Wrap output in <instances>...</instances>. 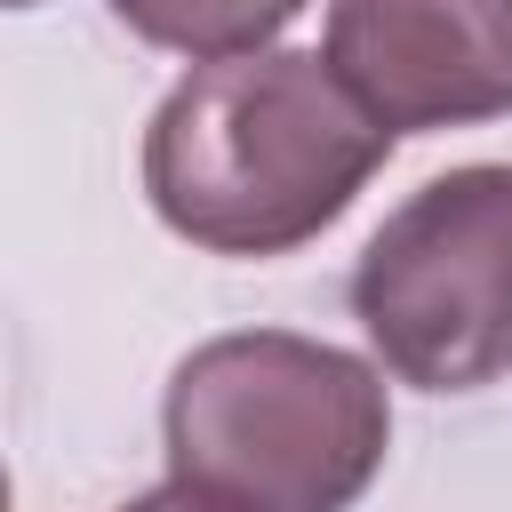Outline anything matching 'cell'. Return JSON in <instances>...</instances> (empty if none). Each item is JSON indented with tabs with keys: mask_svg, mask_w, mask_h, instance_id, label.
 <instances>
[{
	"mask_svg": "<svg viewBox=\"0 0 512 512\" xmlns=\"http://www.w3.org/2000/svg\"><path fill=\"white\" fill-rule=\"evenodd\" d=\"M392 128L312 48L216 56L144 128L160 224L208 256H288L320 240L384 168Z\"/></svg>",
	"mask_w": 512,
	"mask_h": 512,
	"instance_id": "6da1fadb",
	"label": "cell"
},
{
	"mask_svg": "<svg viewBox=\"0 0 512 512\" xmlns=\"http://www.w3.org/2000/svg\"><path fill=\"white\" fill-rule=\"evenodd\" d=\"M168 480L232 512H352L392 448L384 376L296 328L208 336L160 400Z\"/></svg>",
	"mask_w": 512,
	"mask_h": 512,
	"instance_id": "7a4b0ae2",
	"label": "cell"
},
{
	"mask_svg": "<svg viewBox=\"0 0 512 512\" xmlns=\"http://www.w3.org/2000/svg\"><path fill=\"white\" fill-rule=\"evenodd\" d=\"M376 360L416 392H480L512 368V160L408 192L352 264Z\"/></svg>",
	"mask_w": 512,
	"mask_h": 512,
	"instance_id": "3957f363",
	"label": "cell"
},
{
	"mask_svg": "<svg viewBox=\"0 0 512 512\" xmlns=\"http://www.w3.org/2000/svg\"><path fill=\"white\" fill-rule=\"evenodd\" d=\"M328 64L392 136L504 120L512 0H328Z\"/></svg>",
	"mask_w": 512,
	"mask_h": 512,
	"instance_id": "277c9868",
	"label": "cell"
},
{
	"mask_svg": "<svg viewBox=\"0 0 512 512\" xmlns=\"http://www.w3.org/2000/svg\"><path fill=\"white\" fill-rule=\"evenodd\" d=\"M112 16L136 40H152V48H176L192 64H216V56L272 48L304 16V0H112Z\"/></svg>",
	"mask_w": 512,
	"mask_h": 512,
	"instance_id": "5b68a950",
	"label": "cell"
},
{
	"mask_svg": "<svg viewBox=\"0 0 512 512\" xmlns=\"http://www.w3.org/2000/svg\"><path fill=\"white\" fill-rule=\"evenodd\" d=\"M120 512H232V504H216V496H192V488H152V496H136V504H120Z\"/></svg>",
	"mask_w": 512,
	"mask_h": 512,
	"instance_id": "8992f818",
	"label": "cell"
},
{
	"mask_svg": "<svg viewBox=\"0 0 512 512\" xmlns=\"http://www.w3.org/2000/svg\"><path fill=\"white\" fill-rule=\"evenodd\" d=\"M8 8H32V0H8Z\"/></svg>",
	"mask_w": 512,
	"mask_h": 512,
	"instance_id": "52a82bcc",
	"label": "cell"
}]
</instances>
